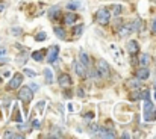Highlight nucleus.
Here are the masks:
<instances>
[{"mask_svg": "<svg viewBox=\"0 0 156 139\" xmlns=\"http://www.w3.org/2000/svg\"><path fill=\"white\" fill-rule=\"evenodd\" d=\"M156 118V108L152 104V101L146 100V104H144V120L146 121H153Z\"/></svg>", "mask_w": 156, "mask_h": 139, "instance_id": "nucleus-1", "label": "nucleus"}, {"mask_svg": "<svg viewBox=\"0 0 156 139\" xmlns=\"http://www.w3.org/2000/svg\"><path fill=\"white\" fill-rule=\"evenodd\" d=\"M95 20H97V23L100 26H106L108 23H109V20H111V12L106 8L105 9H100L99 12L95 14Z\"/></svg>", "mask_w": 156, "mask_h": 139, "instance_id": "nucleus-2", "label": "nucleus"}, {"mask_svg": "<svg viewBox=\"0 0 156 139\" xmlns=\"http://www.w3.org/2000/svg\"><path fill=\"white\" fill-rule=\"evenodd\" d=\"M32 97H34V91H32L29 86H23V88H20L18 98H20L21 101H24V103H29V101L32 100Z\"/></svg>", "mask_w": 156, "mask_h": 139, "instance_id": "nucleus-3", "label": "nucleus"}, {"mask_svg": "<svg viewBox=\"0 0 156 139\" xmlns=\"http://www.w3.org/2000/svg\"><path fill=\"white\" fill-rule=\"evenodd\" d=\"M97 73L100 77H109V73H111L109 65L105 61H99L97 62Z\"/></svg>", "mask_w": 156, "mask_h": 139, "instance_id": "nucleus-4", "label": "nucleus"}, {"mask_svg": "<svg viewBox=\"0 0 156 139\" xmlns=\"http://www.w3.org/2000/svg\"><path fill=\"white\" fill-rule=\"evenodd\" d=\"M58 55H59V47L58 45L50 47V51H49V55H47V61L55 65L56 61H58Z\"/></svg>", "mask_w": 156, "mask_h": 139, "instance_id": "nucleus-5", "label": "nucleus"}, {"mask_svg": "<svg viewBox=\"0 0 156 139\" xmlns=\"http://www.w3.org/2000/svg\"><path fill=\"white\" fill-rule=\"evenodd\" d=\"M23 83V74H15V76L12 77V80L9 82V89H17L20 88V85Z\"/></svg>", "mask_w": 156, "mask_h": 139, "instance_id": "nucleus-6", "label": "nucleus"}, {"mask_svg": "<svg viewBox=\"0 0 156 139\" xmlns=\"http://www.w3.org/2000/svg\"><path fill=\"white\" fill-rule=\"evenodd\" d=\"M58 82H59V85H61L62 88H67V86L71 85V77H70L68 74H65V73H61L59 74V77H58Z\"/></svg>", "mask_w": 156, "mask_h": 139, "instance_id": "nucleus-7", "label": "nucleus"}, {"mask_svg": "<svg viewBox=\"0 0 156 139\" xmlns=\"http://www.w3.org/2000/svg\"><path fill=\"white\" fill-rule=\"evenodd\" d=\"M74 68H76V74L79 77H85V76H87V67H85L80 61L74 62Z\"/></svg>", "mask_w": 156, "mask_h": 139, "instance_id": "nucleus-8", "label": "nucleus"}, {"mask_svg": "<svg viewBox=\"0 0 156 139\" xmlns=\"http://www.w3.org/2000/svg\"><path fill=\"white\" fill-rule=\"evenodd\" d=\"M149 76H150V71L147 70V67H141L136 73V79H139V80H146V79H149Z\"/></svg>", "mask_w": 156, "mask_h": 139, "instance_id": "nucleus-9", "label": "nucleus"}, {"mask_svg": "<svg viewBox=\"0 0 156 139\" xmlns=\"http://www.w3.org/2000/svg\"><path fill=\"white\" fill-rule=\"evenodd\" d=\"M138 49H139V45H138L136 41L130 39V41L127 42V51L130 53V55H136V53H138Z\"/></svg>", "mask_w": 156, "mask_h": 139, "instance_id": "nucleus-10", "label": "nucleus"}, {"mask_svg": "<svg viewBox=\"0 0 156 139\" xmlns=\"http://www.w3.org/2000/svg\"><path fill=\"white\" fill-rule=\"evenodd\" d=\"M130 32H132L130 24H121L120 27H118V35L120 36H126L127 33H130Z\"/></svg>", "mask_w": 156, "mask_h": 139, "instance_id": "nucleus-11", "label": "nucleus"}, {"mask_svg": "<svg viewBox=\"0 0 156 139\" xmlns=\"http://www.w3.org/2000/svg\"><path fill=\"white\" fill-rule=\"evenodd\" d=\"M150 63V55L149 53H143L141 57H139V65L141 67H147Z\"/></svg>", "mask_w": 156, "mask_h": 139, "instance_id": "nucleus-12", "label": "nucleus"}, {"mask_svg": "<svg viewBox=\"0 0 156 139\" xmlns=\"http://www.w3.org/2000/svg\"><path fill=\"white\" fill-rule=\"evenodd\" d=\"M76 20H77V15H76V14H73V12H68V14L65 15V18H64L65 24H73Z\"/></svg>", "mask_w": 156, "mask_h": 139, "instance_id": "nucleus-13", "label": "nucleus"}, {"mask_svg": "<svg viewBox=\"0 0 156 139\" xmlns=\"http://www.w3.org/2000/svg\"><path fill=\"white\" fill-rule=\"evenodd\" d=\"M44 77H46L47 85H52V83H53V73H52L50 68H46V70H44Z\"/></svg>", "mask_w": 156, "mask_h": 139, "instance_id": "nucleus-14", "label": "nucleus"}, {"mask_svg": "<svg viewBox=\"0 0 156 139\" xmlns=\"http://www.w3.org/2000/svg\"><path fill=\"white\" fill-rule=\"evenodd\" d=\"M79 61L82 62L85 67H89V56H88L85 51H80V55H79Z\"/></svg>", "mask_w": 156, "mask_h": 139, "instance_id": "nucleus-15", "label": "nucleus"}, {"mask_svg": "<svg viewBox=\"0 0 156 139\" xmlns=\"http://www.w3.org/2000/svg\"><path fill=\"white\" fill-rule=\"evenodd\" d=\"M53 32H55V35L58 36L59 39H65V30H64L62 27H55Z\"/></svg>", "mask_w": 156, "mask_h": 139, "instance_id": "nucleus-16", "label": "nucleus"}, {"mask_svg": "<svg viewBox=\"0 0 156 139\" xmlns=\"http://www.w3.org/2000/svg\"><path fill=\"white\" fill-rule=\"evenodd\" d=\"M32 59H35L36 62L42 61V53L41 51H32Z\"/></svg>", "mask_w": 156, "mask_h": 139, "instance_id": "nucleus-17", "label": "nucleus"}, {"mask_svg": "<svg viewBox=\"0 0 156 139\" xmlns=\"http://www.w3.org/2000/svg\"><path fill=\"white\" fill-rule=\"evenodd\" d=\"M130 27H132V30H138L139 27H143V24H141V20H139V18H136L135 21H133V24L130 26Z\"/></svg>", "mask_w": 156, "mask_h": 139, "instance_id": "nucleus-18", "label": "nucleus"}, {"mask_svg": "<svg viewBox=\"0 0 156 139\" xmlns=\"http://www.w3.org/2000/svg\"><path fill=\"white\" fill-rule=\"evenodd\" d=\"M80 8V2H70L67 3V9H77Z\"/></svg>", "mask_w": 156, "mask_h": 139, "instance_id": "nucleus-19", "label": "nucleus"}, {"mask_svg": "<svg viewBox=\"0 0 156 139\" xmlns=\"http://www.w3.org/2000/svg\"><path fill=\"white\" fill-rule=\"evenodd\" d=\"M49 15H50L52 20H55V17H58V15H59V8H52L50 12H49Z\"/></svg>", "mask_w": 156, "mask_h": 139, "instance_id": "nucleus-20", "label": "nucleus"}, {"mask_svg": "<svg viewBox=\"0 0 156 139\" xmlns=\"http://www.w3.org/2000/svg\"><path fill=\"white\" fill-rule=\"evenodd\" d=\"M82 30H83V26L82 24H77L76 27H74V30H73V35L74 36H79L80 33H82Z\"/></svg>", "mask_w": 156, "mask_h": 139, "instance_id": "nucleus-21", "label": "nucleus"}, {"mask_svg": "<svg viewBox=\"0 0 156 139\" xmlns=\"http://www.w3.org/2000/svg\"><path fill=\"white\" fill-rule=\"evenodd\" d=\"M47 38V35H46V32H40L38 35L35 36V41H38V42H41V41H44Z\"/></svg>", "mask_w": 156, "mask_h": 139, "instance_id": "nucleus-22", "label": "nucleus"}, {"mask_svg": "<svg viewBox=\"0 0 156 139\" xmlns=\"http://www.w3.org/2000/svg\"><path fill=\"white\" fill-rule=\"evenodd\" d=\"M111 9L114 11V14H115V15H120V14H121V11H123V8L120 6V5H114V6H112Z\"/></svg>", "mask_w": 156, "mask_h": 139, "instance_id": "nucleus-23", "label": "nucleus"}, {"mask_svg": "<svg viewBox=\"0 0 156 139\" xmlns=\"http://www.w3.org/2000/svg\"><path fill=\"white\" fill-rule=\"evenodd\" d=\"M24 74H26V76H29V77H35L36 76V73L34 71V70H29V68L24 70Z\"/></svg>", "mask_w": 156, "mask_h": 139, "instance_id": "nucleus-24", "label": "nucleus"}, {"mask_svg": "<svg viewBox=\"0 0 156 139\" xmlns=\"http://www.w3.org/2000/svg\"><path fill=\"white\" fill-rule=\"evenodd\" d=\"M138 80H139V79H138ZM138 80H130V82H129V85H130L132 88H138V86H139V82H138Z\"/></svg>", "mask_w": 156, "mask_h": 139, "instance_id": "nucleus-25", "label": "nucleus"}, {"mask_svg": "<svg viewBox=\"0 0 156 139\" xmlns=\"http://www.w3.org/2000/svg\"><path fill=\"white\" fill-rule=\"evenodd\" d=\"M143 98L144 100H149L150 98V92H149V91H144V92H143Z\"/></svg>", "mask_w": 156, "mask_h": 139, "instance_id": "nucleus-26", "label": "nucleus"}, {"mask_svg": "<svg viewBox=\"0 0 156 139\" xmlns=\"http://www.w3.org/2000/svg\"><path fill=\"white\" fill-rule=\"evenodd\" d=\"M152 32H153V33H156V18L153 20V23H152Z\"/></svg>", "mask_w": 156, "mask_h": 139, "instance_id": "nucleus-27", "label": "nucleus"}, {"mask_svg": "<svg viewBox=\"0 0 156 139\" xmlns=\"http://www.w3.org/2000/svg\"><path fill=\"white\" fill-rule=\"evenodd\" d=\"M29 88H30L32 91H38V86H36V83H32V85H30Z\"/></svg>", "mask_w": 156, "mask_h": 139, "instance_id": "nucleus-28", "label": "nucleus"}, {"mask_svg": "<svg viewBox=\"0 0 156 139\" xmlns=\"http://www.w3.org/2000/svg\"><path fill=\"white\" fill-rule=\"evenodd\" d=\"M6 55V49H3V47H0V56Z\"/></svg>", "mask_w": 156, "mask_h": 139, "instance_id": "nucleus-29", "label": "nucleus"}, {"mask_svg": "<svg viewBox=\"0 0 156 139\" xmlns=\"http://www.w3.org/2000/svg\"><path fill=\"white\" fill-rule=\"evenodd\" d=\"M77 95H79V97H83V95H85V92H83L82 89H79V91H77Z\"/></svg>", "mask_w": 156, "mask_h": 139, "instance_id": "nucleus-30", "label": "nucleus"}, {"mask_svg": "<svg viewBox=\"0 0 156 139\" xmlns=\"http://www.w3.org/2000/svg\"><path fill=\"white\" fill-rule=\"evenodd\" d=\"M34 127H35V129H40V121H36V120H35V122H34Z\"/></svg>", "mask_w": 156, "mask_h": 139, "instance_id": "nucleus-31", "label": "nucleus"}, {"mask_svg": "<svg viewBox=\"0 0 156 139\" xmlns=\"http://www.w3.org/2000/svg\"><path fill=\"white\" fill-rule=\"evenodd\" d=\"M3 9H5V3L0 2V12H3Z\"/></svg>", "mask_w": 156, "mask_h": 139, "instance_id": "nucleus-32", "label": "nucleus"}, {"mask_svg": "<svg viewBox=\"0 0 156 139\" xmlns=\"http://www.w3.org/2000/svg\"><path fill=\"white\" fill-rule=\"evenodd\" d=\"M12 32H14V33H17V35H18V33H21V29H14Z\"/></svg>", "mask_w": 156, "mask_h": 139, "instance_id": "nucleus-33", "label": "nucleus"}, {"mask_svg": "<svg viewBox=\"0 0 156 139\" xmlns=\"http://www.w3.org/2000/svg\"><path fill=\"white\" fill-rule=\"evenodd\" d=\"M155 100H156V92H155Z\"/></svg>", "mask_w": 156, "mask_h": 139, "instance_id": "nucleus-34", "label": "nucleus"}, {"mask_svg": "<svg viewBox=\"0 0 156 139\" xmlns=\"http://www.w3.org/2000/svg\"><path fill=\"white\" fill-rule=\"evenodd\" d=\"M0 83H2V77H0Z\"/></svg>", "mask_w": 156, "mask_h": 139, "instance_id": "nucleus-35", "label": "nucleus"}]
</instances>
